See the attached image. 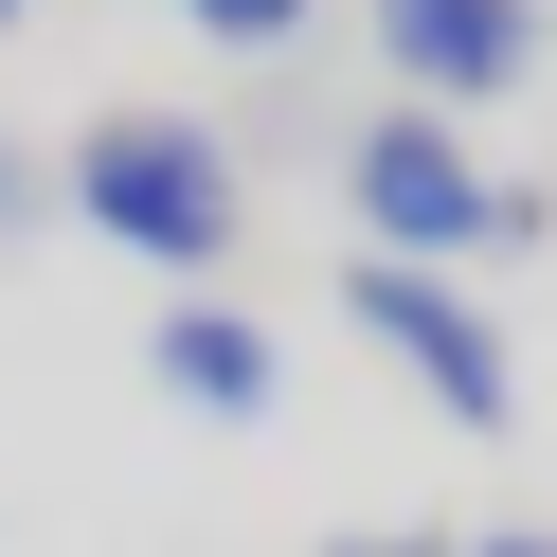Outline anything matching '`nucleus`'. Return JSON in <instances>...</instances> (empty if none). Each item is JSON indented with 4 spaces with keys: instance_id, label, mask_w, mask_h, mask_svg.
<instances>
[{
    "instance_id": "39448f33",
    "label": "nucleus",
    "mask_w": 557,
    "mask_h": 557,
    "mask_svg": "<svg viewBox=\"0 0 557 557\" xmlns=\"http://www.w3.org/2000/svg\"><path fill=\"white\" fill-rule=\"evenodd\" d=\"M145 377H162L181 413H216V432H252V413L288 396V377H270V324H252V306H198V288L145 324Z\"/></svg>"
},
{
    "instance_id": "9d476101",
    "label": "nucleus",
    "mask_w": 557,
    "mask_h": 557,
    "mask_svg": "<svg viewBox=\"0 0 557 557\" xmlns=\"http://www.w3.org/2000/svg\"><path fill=\"white\" fill-rule=\"evenodd\" d=\"M0 18H18V0H0Z\"/></svg>"
},
{
    "instance_id": "423d86ee",
    "label": "nucleus",
    "mask_w": 557,
    "mask_h": 557,
    "mask_svg": "<svg viewBox=\"0 0 557 557\" xmlns=\"http://www.w3.org/2000/svg\"><path fill=\"white\" fill-rule=\"evenodd\" d=\"M181 18H198V37H234V54H288L324 0H181Z\"/></svg>"
},
{
    "instance_id": "f03ea898",
    "label": "nucleus",
    "mask_w": 557,
    "mask_h": 557,
    "mask_svg": "<svg viewBox=\"0 0 557 557\" xmlns=\"http://www.w3.org/2000/svg\"><path fill=\"white\" fill-rule=\"evenodd\" d=\"M73 216L109 234V252H145V270H216L234 252V145L198 109H90L73 126Z\"/></svg>"
},
{
    "instance_id": "1a4fd4ad",
    "label": "nucleus",
    "mask_w": 557,
    "mask_h": 557,
    "mask_svg": "<svg viewBox=\"0 0 557 557\" xmlns=\"http://www.w3.org/2000/svg\"><path fill=\"white\" fill-rule=\"evenodd\" d=\"M468 557H557V540H468Z\"/></svg>"
},
{
    "instance_id": "20e7f679",
    "label": "nucleus",
    "mask_w": 557,
    "mask_h": 557,
    "mask_svg": "<svg viewBox=\"0 0 557 557\" xmlns=\"http://www.w3.org/2000/svg\"><path fill=\"white\" fill-rule=\"evenodd\" d=\"M377 73H396V109H504L521 73H540V0H377Z\"/></svg>"
},
{
    "instance_id": "0eeeda50",
    "label": "nucleus",
    "mask_w": 557,
    "mask_h": 557,
    "mask_svg": "<svg viewBox=\"0 0 557 557\" xmlns=\"http://www.w3.org/2000/svg\"><path fill=\"white\" fill-rule=\"evenodd\" d=\"M37 198H54V162L18 145V126H0V234H37Z\"/></svg>"
},
{
    "instance_id": "f257e3e1",
    "label": "nucleus",
    "mask_w": 557,
    "mask_h": 557,
    "mask_svg": "<svg viewBox=\"0 0 557 557\" xmlns=\"http://www.w3.org/2000/svg\"><path fill=\"white\" fill-rule=\"evenodd\" d=\"M342 216H360V252H396V270H485V252H540L557 198H540V181H485L468 126L377 109L360 145H342Z\"/></svg>"
},
{
    "instance_id": "6e6552de",
    "label": "nucleus",
    "mask_w": 557,
    "mask_h": 557,
    "mask_svg": "<svg viewBox=\"0 0 557 557\" xmlns=\"http://www.w3.org/2000/svg\"><path fill=\"white\" fill-rule=\"evenodd\" d=\"M324 557H449V540H324Z\"/></svg>"
},
{
    "instance_id": "7ed1b4c3",
    "label": "nucleus",
    "mask_w": 557,
    "mask_h": 557,
    "mask_svg": "<svg viewBox=\"0 0 557 557\" xmlns=\"http://www.w3.org/2000/svg\"><path fill=\"white\" fill-rule=\"evenodd\" d=\"M342 324H360L377 360H396L413 396L449 413V432H504V413H521V360H504V324H485L449 270H396V252H360V270H342Z\"/></svg>"
}]
</instances>
